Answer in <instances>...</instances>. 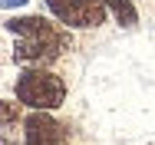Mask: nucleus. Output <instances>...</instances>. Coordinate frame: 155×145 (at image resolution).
I'll list each match as a JSON object with an SVG mask.
<instances>
[{"label": "nucleus", "instance_id": "obj_5", "mask_svg": "<svg viewBox=\"0 0 155 145\" xmlns=\"http://www.w3.org/2000/svg\"><path fill=\"white\" fill-rule=\"evenodd\" d=\"M102 3H106V10H112V17H116L122 27H135V23H139V13H135L132 0H102Z\"/></svg>", "mask_w": 155, "mask_h": 145}, {"label": "nucleus", "instance_id": "obj_6", "mask_svg": "<svg viewBox=\"0 0 155 145\" xmlns=\"http://www.w3.org/2000/svg\"><path fill=\"white\" fill-rule=\"evenodd\" d=\"M23 116L20 102H10V99H0V125H17Z\"/></svg>", "mask_w": 155, "mask_h": 145}, {"label": "nucleus", "instance_id": "obj_7", "mask_svg": "<svg viewBox=\"0 0 155 145\" xmlns=\"http://www.w3.org/2000/svg\"><path fill=\"white\" fill-rule=\"evenodd\" d=\"M27 0H0V10H13V7H23Z\"/></svg>", "mask_w": 155, "mask_h": 145}, {"label": "nucleus", "instance_id": "obj_2", "mask_svg": "<svg viewBox=\"0 0 155 145\" xmlns=\"http://www.w3.org/2000/svg\"><path fill=\"white\" fill-rule=\"evenodd\" d=\"M17 102L20 106H30V109H60L66 102V83H63L56 73L43 69V66H33L27 69L20 79H17Z\"/></svg>", "mask_w": 155, "mask_h": 145}, {"label": "nucleus", "instance_id": "obj_3", "mask_svg": "<svg viewBox=\"0 0 155 145\" xmlns=\"http://www.w3.org/2000/svg\"><path fill=\"white\" fill-rule=\"evenodd\" d=\"M50 13L73 30H93L106 23V3L102 0H46Z\"/></svg>", "mask_w": 155, "mask_h": 145}, {"label": "nucleus", "instance_id": "obj_4", "mask_svg": "<svg viewBox=\"0 0 155 145\" xmlns=\"http://www.w3.org/2000/svg\"><path fill=\"white\" fill-rule=\"evenodd\" d=\"M23 145H66V125L46 109H36L23 119Z\"/></svg>", "mask_w": 155, "mask_h": 145}, {"label": "nucleus", "instance_id": "obj_1", "mask_svg": "<svg viewBox=\"0 0 155 145\" xmlns=\"http://www.w3.org/2000/svg\"><path fill=\"white\" fill-rule=\"evenodd\" d=\"M7 30L17 36L13 59L23 66H50L63 56V50H69V33H63L43 17H10Z\"/></svg>", "mask_w": 155, "mask_h": 145}]
</instances>
